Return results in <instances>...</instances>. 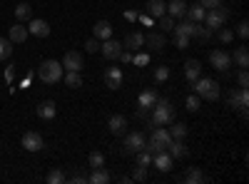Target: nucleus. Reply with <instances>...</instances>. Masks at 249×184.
<instances>
[{
  "mask_svg": "<svg viewBox=\"0 0 249 184\" xmlns=\"http://www.w3.org/2000/svg\"><path fill=\"white\" fill-rule=\"evenodd\" d=\"M175 122V107H172V102L170 100H164V97H157V102L152 105V119H150V125L157 127H167Z\"/></svg>",
  "mask_w": 249,
  "mask_h": 184,
  "instance_id": "obj_1",
  "label": "nucleus"
},
{
  "mask_svg": "<svg viewBox=\"0 0 249 184\" xmlns=\"http://www.w3.org/2000/svg\"><path fill=\"white\" fill-rule=\"evenodd\" d=\"M62 75H65V67H62L57 60H43L37 67V77L43 80L45 85H55L62 80Z\"/></svg>",
  "mask_w": 249,
  "mask_h": 184,
  "instance_id": "obj_2",
  "label": "nucleus"
},
{
  "mask_svg": "<svg viewBox=\"0 0 249 184\" xmlns=\"http://www.w3.org/2000/svg\"><path fill=\"white\" fill-rule=\"evenodd\" d=\"M195 95H199L202 100H210V102H214L217 97H219V83H214L212 77H197L195 80Z\"/></svg>",
  "mask_w": 249,
  "mask_h": 184,
  "instance_id": "obj_3",
  "label": "nucleus"
},
{
  "mask_svg": "<svg viewBox=\"0 0 249 184\" xmlns=\"http://www.w3.org/2000/svg\"><path fill=\"white\" fill-rule=\"evenodd\" d=\"M227 17H230V10L219 5V8H210V10L204 13V23H207V28L214 33V30H219L227 23Z\"/></svg>",
  "mask_w": 249,
  "mask_h": 184,
  "instance_id": "obj_4",
  "label": "nucleus"
},
{
  "mask_svg": "<svg viewBox=\"0 0 249 184\" xmlns=\"http://www.w3.org/2000/svg\"><path fill=\"white\" fill-rule=\"evenodd\" d=\"M227 105H230L232 110L247 112V107H249V90H247V87L230 90V95H227Z\"/></svg>",
  "mask_w": 249,
  "mask_h": 184,
  "instance_id": "obj_5",
  "label": "nucleus"
},
{
  "mask_svg": "<svg viewBox=\"0 0 249 184\" xmlns=\"http://www.w3.org/2000/svg\"><path fill=\"white\" fill-rule=\"evenodd\" d=\"M210 63H212V67H217L219 72H227L234 63H232V55L227 52V50H212L210 52Z\"/></svg>",
  "mask_w": 249,
  "mask_h": 184,
  "instance_id": "obj_6",
  "label": "nucleus"
},
{
  "mask_svg": "<svg viewBox=\"0 0 249 184\" xmlns=\"http://www.w3.org/2000/svg\"><path fill=\"white\" fill-rule=\"evenodd\" d=\"M122 50H124L122 43H117V40H112V37L102 40V45H100V55L105 57V60H117Z\"/></svg>",
  "mask_w": 249,
  "mask_h": 184,
  "instance_id": "obj_7",
  "label": "nucleus"
},
{
  "mask_svg": "<svg viewBox=\"0 0 249 184\" xmlns=\"http://www.w3.org/2000/svg\"><path fill=\"white\" fill-rule=\"evenodd\" d=\"M43 147H45V142H43V134H40V132L30 130V132L23 134V150H28V152H40Z\"/></svg>",
  "mask_w": 249,
  "mask_h": 184,
  "instance_id": "obj_8",
  "label": "nucleus"
},
{
  "mask_svg": "<svg viewBox=\"0 0 249 184\" xmlns=\"http://www.w3.org/2000/svg\"><path fill=\"white\" fill-rule=\"evenodd\" d=\"M60 65L65 67L68 72H80V70H82V55H80L77 50H68Z\"/></svg>",
  "mask_w": 249,
  "mask_h": 184,
  "instance_id": "obj_9",
  "label": "nucleus"
},
{
  "mask_svg": "<svg viewBox=\"0 0 249 184\" xmlns=\"http://www.w3.org/2000/svg\"><path fill=\"white\" fill-rule=\"evenodd\" d=\"M164 45H167V40H164L162 33H155V30H152V33L144 35V48H147L150 52H162Z\"/></svg>",
  "mask_w": 249,
  "mask_h": 184,
  "instance_id": "obj_10",
  "label": "nucleus"
},
{
  "mask_svg": "<svg viewBox=\"0 0 249 184\" xmlns=\"http://www.w3.org/2000/svg\"><path fill=\"white\" fill-rule=\"evenodd\" d=\"M124 150L130 154H137L140 150H144V134L142 132H130L124 137Z\"/></svg>",
  "mask_w": 249,
  "mask_h": 184,
  "instance_id": "obj_11",
  "label": "nucleus"
},
{
  "mask_svg": "<svg viewBox=\"0 0 249 184\" xmlns=\"http://www.w3.org/2000/svg\"><path fill=\"white\" fill-rule=\"evenodd\" d=\"M155 102H157V92H155V90H142L140 97H137V110H140V115H144L147 110H152Z\"/></svg>",
  "mask_w": 249,
  "mask_h": 184,
  "instance_id": "obj_12",
  "label": "nucleus"
},
{
  "mask_svg": "<svg viewBox=\"0 0 249 184\" xmlns=\"http://www.w3.org/2000/svg\"><path fill=\"white\" fill-rule=\"evenodd\" d=\"M122 80H124V77H122V70H120V67L112 65V67L105 70V87H110V90H120V87H122Z\"/></svg>",
  "mask_w": 249,
  "mask_h": 184,
  "instance_id": "obj_13",
  "label": "nucleus"
},
{
  "mask_svg": "<svg viewBox=\"0 0 249 184\" xmlns=\"http://www.w3.org/2000/svg\"><path fill=\"white\" fill-rule=\"evenodd\" d=\"M28 33L30 35H35V37H48L50 35V25L45 23V20H40V17H30L28 20Z\"/></svg>",
  "mask_w": 249,
  "mask_h": 184,
  "instance_id": "obj_14",
  "label": "nucleus"
},
{
  "mask_svg": "<svg viewBox=\"0 0 249 184\" xmlns=\"http://www.w3.org/2000/svg\"><path fill=\"white\" fill-rule=\"evenodd\" d=\"M152 165L160 169V172H170L172 167H175V159H172V154L164 150V152H160V154H152Z\"/></svg>",
  "mask_w": 249,
  "mask_h": 184,
  "instance_id": "obj_15",
  "label": "nucleus"
},
{
  "mask_svg": "<svg viewBox=\"0 0 249 184\" xmlns=\"http://www.w3.org/2000/svg\"><path fill=\"white\" fill-rule=\"evenodd\" d=\"M122 48H124V50L137 52L140 48H144V35H142V33H137V30H135V33H130L127 37L122 40Z\"/></svg>",
  "mask_w": 249,
  "mask_h": 184,
  "instance_id": "obj_16",
  "label": "nucleus"
},
{
  "mask_svg": "<svg viewBox=\"0 0 249 184\" xmlns=\"http://www.w3.org/2000/svg\"><path fill=\"white\" fill-rule=\"evenodd\" d=\"M107 127H110V132L115 137L124 134V132H127V117H124V115H112L110 122H107Z\"/></svg>",
  "mask_w": 249,
  "mask_h": 184,
  "instance_id": "obj_17",
  "label": "nucleus"
},
{
  "mask_svg": "<svg viewBox=\"0 0 249 184\" xmlns=\"http://www.w3.org/2000/svg\"><path fill=\"white\" fill-rule=\"evenodd\" d=\"M92 37H97V40L112 37V23L110 20H97V23L92 25Z\"/></svg>",
  "mask_w": 249,
  "mask_h": 184,
  "instance_id": "obj_18",
  "label": "nucleus"
},
{
  "mask_svg": "<svg viewBox=\"0 0 249 184\" xmlns=\"http://www.w3.org/2000/svg\"><path fill=\"white\" fill-rule=\"evenodd\" d=\"M35 112H37V117H43V119H55V115H57V105L53 100H43L40 105L35 107Z\"/></svg>",
  "mask_w": 249,
  "mask_h": 184,
  "instance_id": "obj_19",
  "label": "nucleus"
},
{
  "mask_svg": "<svg viewBox=\"0 0 249 184\" xmlns=\"http://www.w3.org/2000/svg\"><path fill=\"white\" fill-rule=\"evenodd\" d=\"M28 28L23 25V23H15L10 30H8V40H10V43L15 45V43H25V40H28Z\"/></svg>",
  "mask_w": 249,
  "mask_h": 184,
  "instance_id": "obj_20",
  "label": "nucleus"
},
{
  "mask_svg": "<svg viewBox=\"0 0 249 184\" xmlns=\"http://www.w3.org/2000/svg\"><path fill=\"white\" fill-rule=\"evenodd\" d=\"M199 75H202V63L199 60H187L184 63V77L190 80V83H195Z\"/></svg>",
  "mask_w": 249,
  "mask_h": 184,
  "instance_id": "obj_21",
  "label": "nucleus"
},
{
  "mask_svg": "<svg viewBox=\"0 0 249 184\" xmlns=\"http://www.w3.org/2000/svg\"><path fill=\"white\" fill-rule=\"evenodd\" d=\"M167 152L172 154V159H182V157L190 154V150H187V145H184L182 139H172L170 145H167Z\"/></svg>",
  "mask_w": 249,
  "mask_h": 184,
  "instance_id": "obj_22",
  "label": "nucleus"
},
{
  "mask_svg": "<svg viewBox=\"0 0 249 184\" xmlns=\"http://www.w3.org/2000/svg\"><path fill=\"white\" fill-rule=\"evenodd\" d=\"M88 182L90 184H107V182H112V177H110V172L105 167H95L92 174L88 177Z\"/></svg>",
  "mask_w": 249,
  "mask_h": 184,
  "instance_id": "obj_23",
  "label": "nucleus"
},
{
  "mask_svg": "<svg viewBox=\"0 0 249 184\" xmlns=\"http://www.w3.org/2000/svg\"><path fill=\"white\" fill-rule=\"evenodd\" d=\"M147 15L150 17H162L164 13H167V5H164V0H147Z\"/></svg>",
  "mask_w": 249,
  "mask_h": 184,
  "instance_id": "obj_24",
  "label": "nucleus"
},
{
  "mask_svg": "<svg viewBox=\"0 0 249 184\" xmlns=\"http://www.w3.org/2000/svg\"><path fill=\"white\" fill-rule=\"evenodd\" d=\"M150 139H155V142H162L164 147L172 142V134H170V130L167 127H162V125H157V127H152V137Z\"/></svg>",
  "mask_w": 249,
  "mask_h": 184,
  "instance_id": "obj_25",
  "label": "nucleus"
},
{
  "mask_svg": "<svg viewBox=\"0 0 249 184\" xmlns=\"http://www.w3.org/2000/svg\"><path fill=\"white\" fill-rule=\"evenodd\" d=\"M30 17H33V8L28 3H18L15 5V20L18 23H28Z\"/></svg>",
  "mask_w": 249,
  "mask_h": 184,
  "instance_id": "obj_26",
  "label": "nucleus"
},
{
  "mask_svg": "<svg viewBox=\"0 0 249 184\" xmlns=\"http://www.w3.org/2000/svg\"><path fill=\"white\" fill-rule=\"evenodd\" d=\"M195 30H197V23H192V20H184V23H179V25L172 28V33L187 35V37H195Z\"/></svg>",
  "mask_w": 249,
  "mask_h": 184,
  "instance_id": "obj_27",
  "label": "nucleus"
},
{
  "mask_svg": "<svg viewBox=\"0 0 249 184\" xmlns=\"http://www.w3.org/2000/svg\"><path fill=\"white\" fill-rule=\"evenodd\" d=\"M204 13H207V10H204L199 3H197V5H192V8L187 5V13H184V17H187V20H192V23H202V20H204Z\"/></svg>",
  "mask_w": 249,
  "mask_h": 184,
  "instance_id": "obj_28",
  "label": "nucleus"
},
{
  "mask_svg": "<svg viewBox=\"0 0 249 184\" xmlns=\"http://www.w3.org/2000/svg\"><path fill=\"white\" fill-rule=\"evenodd\" d=\"M184 13H187L184 0H172V3L167 5V15H172V17H184Z\"/></svg>",
  "mask_w": 249,
  "mask_h": 184,
  "instance_id": "obj_29",
  "label": "nucleus"
},
{
  "mask_svg": "<svg viewBox=\"0 0 249 184\" xmlns=\"http://www.w3.org/2000/svg\"><path fill=\"white\" fill-rule=\"evenodd\" d=\"M232 63H237V67H249V50L247 48H237L232 55Z\"/></svg>",
  "mask_w": 249,
  "mask_h": 184,
  "instance_id": "obj_30",
  "label": "nucleus"
},
{
  "mask_svg": "<svg viewBox=\"0 0 249 184\" xmlns=\"http://www.w3.org/2000/svg\"><path fill=\"white\" fill-rule=\"evenodd\" d=\"M184 182H190V184H202V182H207V177L202 174L199 167H190V169H187V174H184Z\"/></svg>",
  "mask_w": 249,
  "mask_h": 184,
  "instance_id": "obj_31",
  "label": "nucleus"
},
{
  "mask_svg": "<svg viewBox=\"0 0 249 184\" xmlns=\"http://www.w3.org/2000/svg\"><path fill=\"white\" fill-rule=\"evenodd\" d=\"M62 80H65V85L72 87V90L82 87V77H80V72H65V75H62Z\"/></svg>",
  "mask_w": 249,
  "mask_h": 184,
  "instance_id": "obj_32",
  "label": "nucleus"
},
{
  "mask_svg": "<svg viewBox=\"0 0 249 184\" xmlns=\"http://www.w3.org/2000/svg\"><path fill=\"white\" fill-rule=\"evenodd\" d=\"M167 77H170V67L167 65H157L155 67V83L157 85H164V83H167Z\"/></svg>",
  "mask_w": 249,
  "mask_h": 184,
  "instance_id": "obj_33",
  "label": "nucleus"
},
{
  "mask_svg": "<svg viewBox=\"0 0 249 184\" xmlns=\"http://www.w3.org/2000/svg\"><path fill=\"white\" fill-rule=\"evenodd\" d=\"M170 134H172V139H184L187 137V125H184V122H172Z\"/></svg>",
  "mask_w": 249,
  "mask_h": 184,
  "instance_id": "obj_34",
  "label": "nucleus"
},
{
  "mask_svg": "<svg viewBox=\"0 0 249 184\" xmlns=\"http://www.w3.org/2000/svg\"><path fill=\"white\" fill-rule=\"evenodd\" d=\"M13 55V43L8 37H0V60H8Z\"/></svg>",
  "mask_w": 249,
  "mask_h": 184,
  "instance_id": "obj_35",
  "label": "nucleus"
},
{
  "mask_svg": "<svg viewBox=\"0 0 249 184\" xmlns=\"http://www.w3.org/2000/svg\"><path fill=\"white\" fill-rule=\"evenodd\" d=\"M88 162H90V167H92V169H95V167H105V154L95 150V152H90Z\"/></svg>",
  "mask_w": 249,
  "mask_h": 184,
  "instance_id": "obj_36",
  "label": "nucleus"
},
{
  "mask_svg": "<svg viewBox=\"0 0 249 184\" xmlns=\"http://www.w3.org/2000/svg\"><path fill=\"white\" fill-rule=\"evenodd\" d=\"M160 20V28H162V33H172V28H175V17L172 15H167L164 13L162 17H157Z\"/></svg>",
  "mask_w": 249,
  "mask_h": 184,
  "instance_id": "obj_37",
  "label": "nucleus"
},
{
  "mask_svg": "<svg viewBox=\"0 0 249 184\" xmlns=\"http://www.w3.org/2000/svg\"><path fill=\"white\" fill-rule=\"evenodd\" d=\"M135 157H137V165H140V167H150V165H152V154H150L147 150H140Z\"/></svg>",
  "mask_w": 249,
  "mask_h": 184,
  "instance_id": "obj_38",
  "label": "nucleus"
},
{
  "mask_svg": "<svg viewBox=\"0 0 249 184\" xmlns=\"http://www.w3.org/2000/svg\"><path fill=\"white\" fill-rule=\"evenodd\" d=\"M45 179H48V184H62V182H68V179H65V174H62L60 169H53Z\"/></svg>",
  "mask_w": 249,
  "mask_h": 184,
  "instance_id": "obj_39",
  "label": "nucleus"
},
{
  "mask_svg": "<svg viewBox=\"0 0 249 184\" xmlns=\"http://www.w3.org/2000/svg\"><path fill=\"white\" fill-rule=\"evenodd\" d=\"M195 37H197V40H202V43H207V40L212 37V30L207 28V25H204V28H199V25H197V30H195Z\"/></svg>",
  "mask_w": 249,
  "mask_h": 184,
  "instance_id": "obj_40",
  "label": "nucleus"
},
{
  "mask_svg": "<svg viewBox=\"0 0 249 184\" xmlns=\"http://www.w3.org/2000/svg\"><path fill=\"white\" fill-rule=\"evenodd\" d=\"M130 179H132V182H147V167H140V165H137V169L132 172Z\"/></svg>",
  "mask_w": 249,
  "mask_h": 184,
  "instance_id": "obj_41",
  "label": "nucleus"
},
{
  "mask_svg": "<svg viewBox=\"0 0 249 184\" xmlns=\"http://www.w3.org/2000/svg\"><path fill=\"white\" fill-rule=\"evenodd\" d=\"M199 102H202L199 95H190V97H187V110H190V112H197V110H199Z\"/></svg>",
  "mask_w": 249,
  "mask_h": 184,
  "instance_id": "obj_42",
  "label": "nucleus"
},
{
  "mask_svg": "<svg viewBox=\"0 0 249 184\" xmlns=\"http://www.w3.org/2000/svg\"><path fill=\"white\" fill-rule=\"evenodd\" d=\"M132 63L140 65V67H144V65L150 63V55H147V52H135V55H132Z\"/></svg>",
  "mask_w": 249,
  "mask_h": 184,
  "instance_id": "obj_43",
  "label": "nucleus"
},
{
  "mask_svg": "<svg viewBox=\"0 0 249 184\" xmlns=\"http://www.w3.org/2000/svg\"><path fill=\"white\" fill-rule=\"evenodd\" d=\"M190 40H192V37H187V35H177V33H175V45H177L179 50H187V48H190Z\"/></svg>",
  "mask_w": 249,
  "mask_h": 184,
  "instance_id": "obj_44",
  "label": "nucleus"
},
{
  "mask_svg": "<svg viewBox=\"0 0 249 184\" xmlns=\"http://www.w3.org/2000/svg\"><path fill=\"white\" fill-rule=\"evenodd\" d=\"M232 40H234V33L232 30H227V28H219V43H232Z\"/></svg>",
  "mask_w": 249,
  "mask_h": 184,
  "instance_id": "obj_45",
  "label": "nucleus"
},
{
  "mask_svg": "<svg viewBox=\"0 0 249 184\" xmlns=\"http://www.w3.org/2000/svg\"><path fill=\"white\" fill-rule=\"evenodd\" d=\"M85 50L88 52H100V40L97 37H90L88 43H85Z\"/></svg>",
  "mask_w": 249,
  "mask_h": 184,
  "instance_id": "obj_46",
  "label": "nucleus"
},
{
  "mask_svg": "<svg viewBox=\"0 0 249 184\" xmlns=\"http://www.w3.org/2000/svg\"><path fill=\"white\" fill-rule=\"evenodd\" d=\"M237 85H239V87H247V85H249V75H247V67H242V70H239V75H237Z\"/></svg>",
  "mask_w": 249,
  "mask_h": 184,
  "instance_id": "obj_47",
  "label": "nucleus"
},
{
  "mask_svg": "<svg viewBox=\"0 0 249 184\" xmlns=\"http://www.w3.org/2000/svg\"><path fill=\"white\" fill-rule=\"evenodd\" d=\"M237 35H239V37H244V40L249 37V23H247V20H242V23L237 25Z\"/></svg>",
  "mask_w": 249,
  "mask_h": 184,
  "instance_id": "obj_48",
  "label": "nucleus"
},
{
  "mask_svg": "<svg viewBox=\"0 0 249 184\" xmlns=\"http://www.w3.org/2000/svg\"><path fill=\"white\" fill-rule=\"evenodd\" d=\"M199 5H202L204 10H210V8H219L222 0H199Z\"/></svg>",
  "mask_w": 249,
  "mask_h": 184,
  "instance_id": "obj_49",
  "label": "nucleus"
},
{
  "mask_svg": "<svg viewBox=\"0 0 249 184\" xmlns=\"http://www.w3.org/2000/svg\"><path fill=\"white\" fill-rule=\"evenodd\" d=\"M117 60H120V63H122V65H127V63H132V50H122Z\"/></svg>",
  "mask_w": 249,
  "mask_h": 184,
  "instance_id": "obj_50",
  "label": "nucleus"
},
{
  "mask_svg": "<svg viewBox=\"0 0 249 184\" xmlns=\"http://www.w3.org/2000/svg\"><path fill=\"white\" fill-rule=\"evenodd\" d=\"M70 182H77V184H85V182H88V177H82V174H72V177H70Z\"/></svg>",
  "mask_w": 249,
  "mask_h": 184,
  "instance_id": "obj_51",
  "label": "nucleus"
},
{
  "mask_svg": "<svg viewBox=\"0 0 249 184\" xmlns=\"http://www.w3.org/2000/svg\"><path fill=\"white\" fill-rule=\"evenodd\" d=\"M124 17H127V20H137V17H140V15H137V13H135V10H127V13H124Z\"/></svg>",
  "mask_w": 249,
  "mask_h": 184,
  "instance_id": "obj_52",
  "label": "nucleus"
},
{
  "mask_svg": "<svg viewBox=\"0 0 249 184\" xmlns=\"http://www.w3.org/2000/svg\"><path fill=\"white\" fill-rule=\"evenodd\" d=\"M140 20H142V23H144V25H152V17H150V15H142Z\"/></svg>",
  "mask_w": 249,
  "mask_h": 184,
  "instance_id": "obj_53",
  "label": "nucleus"
}]
</instances>
